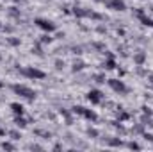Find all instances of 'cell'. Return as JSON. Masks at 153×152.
Wrapping results in <instances>:
<instances>
[{"mask_svg": "<svg viewBox=\"0 0 153 152\" xmlns=\"http://www.w3.org/2000/svg\"><path fill=\"white\" fill-rule=\"evenodd\" d=\"M105 7L107 9H112V11H125L126 9V4L123 0H107L105 2Z\"/></svg>", "mask_w": 153, "mask_h": 152, "instance_id": "cell-6", "label": "cell"}, {"mask_svg": "<svg viewBox=\"0 0 153 152\" xmlns=\"http://www.w3.org/2000/svg\"><path fill=\"white\" fill-rule=\"evenodd\" d=\"M94 79H96V82H105V75H102V74H100V75H96Z\"/></svg>", "mask_w": 153, "mask_h": 152, "instance_id": "cell-21", "label": "cell"}, {"mask_svg": "<svg viewBox=\"0 0 153 152\" xmlns=\"http://www.w3.org/2000/svg\"><path fill=\"white\" fill-rule=\"evenodd\" d=\"M109 145H111V147H123L125 143H123L121 140H109Z\"/></svg>", "mask_w": 153, "mask_h": 152, "instance_id": "cell-14", "label": "cell"}, {"mask_svg": "<svg viewBox=\"0 0 153 152\" xmlns=\"http://www.w3.org/2000/svg\"><path fill=\"white\" fill-rule=\"evenodd\" d=\"M128 147H130V149H134V150H139V149H141V145H139V143H134V141H132V143H128Z\"/></svg>", "mask_w": 153, "mask_h": 152, "instance_id": "cell-19", "label": "cell"}, {"mask_svg": "<svg viewBox=\"0 0 153 152\" xmlns=\"http://www.w3.org/2000/svg\"><path fill=\"white\" fill-rule=\"evenodd\" d=\"M144 138H146L148 141H153V134H148V132H146V134H144Z\"/></svg>", "mask_w": 153, "mask_h": 152, "instance_id": "cell-26", "label": "cell"}, {"mask_svg": "<svg viewBox=\"0 0 153 152\" xmlns=\"http://www.w3.org/2000/svg\"><path fill=\"white\" fill-rule=\"evenodd\" d=\"M102 99H103V95H102L100 90H91V91L87 93V100H89L91 104H100Z\"/></svg>", "mask_w": 153, "mask_h": 152, "instance_id": "cell-7", "label": "cell"}, {"mask_svg": "<svg viewBox=\"0 0 153 152\" xmlns=\"http://www.w3.org/2000/svg\"><path fill=\"white\" fill-rule=\"evenodd\" d=\"M87 134H89V136H93V138H96V136H98V131H96V129H89V131H87Z\"/></svg>", "mask_w": 153, "mask_h": 152, "instance_id": "cell-18", "label": "cell"}, {"mask_svg": "<svg viewBox=\"0 0 153 152\" xmlns=\"http://www.w3.org/2000/svg\"><path fill=\"white\" fill-rule=\"evenodd\" d=\"M30 149H32V150H41V147H39V145H30Z\"/></svg>", "mask_w": 153, "mask_h": 152, "instance_id": "cell-27", "label": "cell"}, {"mask_svg": "<svg viewBox=\"0 0 153 152\" xmlns=\"http://www.w3.org/2000/svg\"><path fill=\"white\" fill-rule=\"evenodd\" d=\"M11 111H13L14 114H23V111H25V109H23V106H22V104L13 102V104H11Z\"/></svg>", "mask_w": 153, "mask_h": 152, "instance_id": "cell-12", "label": "cell"}, {"mask_svg": "<svg viewBox=\"0 0 153 152\" xmlns=\"http://www.w3.org/2000/svg\"><path fill=\"white\" fill-rule=\"evenodd\" d=\"M107 82H109V86H111V90H114L116 93H126L128 91V88H126V84L123 82V81H119V79H107Z\"/></svg>", "mask_w": 153, "mask_h": 152, "instance_id": "cell-4", "label": "cell"}, {"mask_svg": "<svg viewBox=\"0 0 153 152\" xmlns=\"http://www.w3.org/2000/svg\"><path fill=\"white\" fill-rule=\"evenodd\" d=\"M143 113H144V114H148V116H152L153 111L150 109V108H146V106H144V108H143Z\"/></svg>", "mask_w": 153, "mask_h": 152, "instance_id": "cell-20", "label": "cell"}, {"mask_svg": "<svg viewBox=\"0 0 153 152\" xmlns=\"http://www.w3.org/2000/svg\"><path fill=\"white\" fill-rule=\"evenodd\" d=\"M11 88H13V91H14L16 95L23 97V99H27V100H34V99H36V91H34L32 88L25 86V84H13Z\"/></svg>", "mask_w": 153, "mask_h": 152, "instance_id": "cell-1", "label": "cell"}, {"mask_svg": "<svg viewBox=\"0 0 153 152\" xmlns=\"http://www.w3.org/2000/svg\"><path fill=\"white\" fill-rule=\"evenodd\" d=\"M7 41H9L11 45H20V41H18V39H13V38H9Z\"/></svg>", "mask_w": 153, "mask_h": 152, "instance_id": "cell-24", "label": "cell"}, {"mask_svg": "<svg viewBox=\"0 0 153 152\" xmlns=\"http://www.w3.org/2000/svg\"><path fill=\"white\" fill-rule=\"evenodd\" d=\"M34 23L38 25L39 29L46 31V32H53V31L57 29V25H55L53 22H50V20H45V18H36V22H34Z\"/></svg>", "mask_w": 153, "mask_h": 152, "instance_id": "cell-5", "label": "cell"}, {"mask_svg": "<svg viewBox=\"0 0 153 152\" xmlns=\"http://www.w3.org/2000/svg\"><path fill=\"white\" fill-rule=\"evenodd\" d=\"M84 66H85V65H84L82 61H78V63L75 61V65H73V72H78V70H82Z\"/></svg>", "mask_w": 153, "mask_h": 152, "instance_id": "cell-16", "label": "cell"}, {"mask_svg": "<svg viewBox=\"0 0 153 152\" xmlns=\"http://www.w3.org/2000/svg\"><path fill=\"white\" fill-rule=\"evenodd\" d=\"M73 13H75V16H78V18H84V16H91V18H96V20L102 18L100 14H96V13H93V11H85V9H78V7H76Z\"/></svg>", "mask_w": 153, "mask_h": 152, "instance_id": "cell-8", "label": "cell"}, {"mask_svg": "<svg viewBox=\"0 0 153 152\" xmlns=\"http://www.w3.org/2000/svg\"><path fill=\"white\" fill-rule=\"evenodd\" d=\"M128 116H130L128 113H121V114H119V120H126Z\"/></svg>", "mask_w": 153, "mask_h": 152, "instance_id": "cell-25", "label": "cell"}, {"mask_svg": "<svg viewBox=\"0 0 153 152\" xmlns=\"http://www.w3.org/2000/svg\"><path fill=\"white\" fill-rule=\"evenodd\" d=\"M20 74L25 75V77H29V79H45V77H46V74H45L43 70L34 68V66H25V68L20 70Z\"/></svg>", "mask_w": 153, "mask_h": 152, "instance_id": "cell-2", "label": "cell"}, {"mask_svg": "<svg viewBox=\"0 0 153 152\" xmlns=\"http://www.w3.org/2000/svg\"><path fill=\"white\" fill-rule=\"evenodd\" d=\"M2 149H4V150H14V145L9 143V141H4V143H2Z\"/></svg>", "mask_w": 153, "mask_h": 152, "instance_id": "cell-15", "label": "cell"}, {"mask_svg": "<svg viewBox=\"0 0 153 152\" xmlns=\"http://www.w3.org/2000/svg\"><path fill=\"white\" fill-rule=\"evenodd\" d=\"M9 13H11L13 16H20V14H18V11H16V7H11V11H9Z\"/></svg>", "mask_w": 153, "mask_h": 152, "instance_id": "cell-23", "label": "cell"}, {"mask_svg": "<svg viewBox=\"0 0 153 152\" xmlns=\"http://www.w3.org/2000/svg\"><path fill=\"white\" fill-rule=\"evenodd\" d=\"M50 41H52L50 36H41V43H50Z\"/></svg>", "mask_w": 153, "mask_h": 152, "instance_id": "cell-22", "label": "cell"}, {"mask_svg": "<svg viewBox=\"0 0 153 152\" xmlns=\"http://www.w3.org/2000/svg\"><path fill=\"white\" fill-rule=\"evenodd\" d=\"M73 113L80 114V116H84V118H87V120H91V122H96V120H98V114L94 113L93 109H85V108H82V106H75V108H73Z\"/></svg>", "mask_w": 153, "mask_h": 152, "instance_id": "cell-3", "label": "cell"}, {"mask_svg": "<svg viewBox=\"0 0 153 152\" xmlns=\"http://www.w3.org/2000/svg\"><path fill=\"white\" fill-rule=\"evenodd\" d=\"M135 14L139 16V20H141V23H143V25L152 27V29H153V20H152V18H148V16L144 14V11H143V9H137V11H135Z\"/></svg>", "mask_w": 153, "mask_h": 152, "instance_id": "cell-9", "label": "cell"}, {"mask_svg": "<svg viewBox=\"0 0 153 152\" xmlns=\"http://www.w3.org/2000/svg\"><path fill=\"white\" fill-rule=\"evenodd\" d=\"M103 68H105V70H114V68H116L114 56H112V54H109V59L105 61V65H103Z\"/></svg>", "mask_w": 153, "mask_h": 152, "instance_id": "cell-11", "label": "cell"}, {"mask_svg": "<svg viewBox=\"0 0 153 152\" xmlns=\"http://www.w3.org/2000/svg\"><path fill=\"white\" fill-rule=\"evenodd\" d=\"M144 61H146V54H144L143 50H139V52L134 56V63H135V65H144Z\"/></svg>", "mask_w": 153, "mask_h": 152, "instance_id": "cell-10", "label": "cell"}, {"mask_svg": "<svg viewBox=\"0 0 153 152\" xmlns=\"http://www.w3.org/2000/svg\"><path fill=\"white\" fill-rule=\"evenodd\" d=\"M0 27H2V22H0Z\"/></svg>", "mask_w": 153, "mask_h": 152, "instance_id": "cell-30", "label": "cell"}, {"mask_svg": "<svg viewBox=\"0 0 153 152\" xmlns=\"http://www.w3.org/2000/svg\"><path fill=\"white\" fill-rule=\"evenodd\" d=\"M9 136H11L13 140H18V138H22V136H20V132H16V131H11V132H9Z\"/></svg>", "mask_w": 153, "mask_h": 152, "instance_id": "cell-17", "label": "cell"}, {"mask_svg": "<svg viewBox=\"0 0 153 152\" xmlns=\"http://www.w3.org/2000/svg\"><path fill=\"white\" fill-rule=\"evenodd\" d=\"M13 2H20V0H13Z\"/></svg>", "mask_w": 153, "mask_h": 152, "instance_id": "cell-29", "label": "cell"}, {"mask_svg": "<svg viewBox=\"0 0 153 152\" xmlns=\"http://www.w3.org/2000/svg\"><path fill=\"white\" fill-rule=\"evenodd\" d=\"M14 123H16L18 127H22V129H23V127H27V120H25L22 114H16V118H14Z\"/></svg>", "mask_w": 153, "mask_h": 152, "instance_id": "cell-13", "label": "cell"}, {"mask_svg": "<svg viewBox=\"0 0 153 152\" xmlns=\"http://www.w3.org/2000/svg\"><path fill=\"white\" fill-rule=\"evenodd\" d=\"M0 136H5V129L4 127H0Z\"/></svg>", "mask_w": 153, "mask_h": 152, "instance_id": "cell-28", "label": "cell"}]
</instances>
